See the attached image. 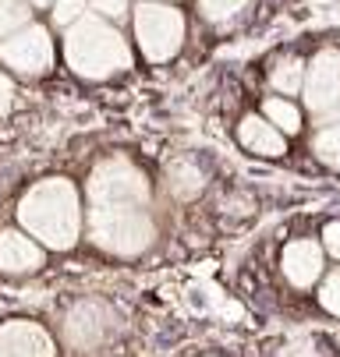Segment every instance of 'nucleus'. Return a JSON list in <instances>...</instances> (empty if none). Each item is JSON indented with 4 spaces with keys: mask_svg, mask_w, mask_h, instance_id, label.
<instances>
[{
    "mask_svg": "<svg viewBox=\"0 0 340 357\" xmlns=\"http://www.w3.org/2000/svg\"><path fill=\"white\" fill-rule=\"evenodd\" d=\"M89 237L110 255L135 259L153 244V213H149V181L128 160H103L85 184Z\"/></svg>",
    "mask_w": 340,
    "mask_h": 357,
    "instance_id": "f257e3e1",
    "label": "nucleus"
},
{
    "mask_svg": "<svg viewBox=\"0 0 340 357\" xmlns=\"http://www.w3.org/2000/svg\"><path fill=\"white\" fill-rule=\"evenodd\" d=\"M18 223L46 248L68 251L82 237V198L68 177H46L18 202Z\"/></svg>",
    "mask_w": 340,
    "mask_h": 357,
    "instance_id": "f03ea898",
    "label": "nucleus"
},
{
    "mask_svg": "<svg viewBox=\"0 0 340 357\" xmlns=\"http://www.w3.org/2000/svg\"><path fill=\"white\" fill-rule=\"evenodd\" d=\"M64 61L75 75L82 78H114L124 75L131 68V46L124 43V36L114 29L110 18H78L75 25H68L64 36Z\"/></svg>",
    "mask_w": 340,
    "mask_h": 357,
    "instance_id": "7ed1b4c3",
    "label": "nucleus"
},
{
    "mask_svg": "<svg viewBox=\"0 0 340 357\" xmlns=\"http://www.w3.org/2000/svg\"><path fill=\"white\" fill-rule=\"evenodd\" d=\"M135 22V43L142 50V57L149 64H167L177 57V50L184 46V15L170 8V0H142L131 8Z\"/></svg>",
    "mask_w": 340,
    "mask_h": 357,
    "instance_id": "20e7f679",
    "label": "nucleus"
},
{
    "mask_svg": "<svg viewBox=\"0 0 340 357\" xmlns=\"http://www.w3.org/2000/svg\"><path fill=\"white\" fill-rule=\"evenodd\" d=\"M0 64L8 71L22 75V78H43L54 68V39L46 25H22L18 32H11L0 43Z\"/></svg>",
    "mask_w": 340,
    "mask_h": 357,
    "instance_id": "39448f33",
    "label": "nucleus"
},
{
    "mask_svg": "<svg viewBox=\"0 0 340 357\" xmlns=\"http://www.w3.org/2000/svg\"><path fill=\"white\" fill-rule=\"evenodd\" d=\"M305 107L323 124L340 114V46H323L309 61L305 75Z\"/></svg>",
    "mask_w": 340,
    "mask_h": 357,
    "instance_id": "423d86ee",
    "label": "nucleus"
},
{
    "mask_svg": "<svg viewBox=\"0 0 340 357\" xmlns=\"http://www.w3.org/2000/svg\"><path fill=\"white\" fill-rule=\"evenodd\" d=\"M114 326H117V315L100 301H82L78 308H71L68 322H64V336L71 347L85 350V347H96L114 336Z\"/></svg>",
    "mask_w": 340,
    "mask_h": 357,
    "instance_id": "0eeeda50",
    "label": "nucleus"
},
{
    "mask_svg": "<svg viewBox=\"0 0 340 357\" xmlns=\"http://www.w3.org/2000/svg\"><path fill=\"white\" fill-rule=\"evenodd\" d=\"M323 259H326V248L302 237V241H290L283 248V259H280V269H283V280L298 290H309L319 276H323Z\"/></svg>",
    "mask_w": 340,
    "mask_h": 357,
    "instance_id": "6e6552de",
    "label": "nucleus"
},
{
    "mask_svg": "<svg viewBox=\"0 0 340 357\" xmlns=\"http://www.w3.org/2000/svg\"><path fill=\"white\" fill-rule=\"evenodd\" d=\"M43 266V244L29 230H0V273L22 276Z\"/></svg>",
    "mask_w": 340,
    "mask_h": 357,
    "instance_id": "1a4fd4ad",
    "label": "nucleus"
},
{
    "mask_svg": "<svg viewBox=\"0 0 340 357\" xmlns=\"http://www.w3.org/2000/svg\"><path fill=\"white\" fill-rule=\"evenodd\" d=\"M237 142L245 152H252V156H266V160H280L287 156V135L269 121V117H241L237 124Z\"/></svg>",
    "mask_w": 340,
    "mask_h": 357,
    "instance_id": "9d476101",
    "label": "nucleus"
},
{
    "mask_svg": "<svg viewBox=\"0 0 340 357\" xmlns=\"http://www.w3.org/2000/svg\"><path fill=\"white\" fill-rule=\"evenodd\" d=\"M0 357H54V340L32 322L0 326Z\"/></svg>",
    "mask_w": 340,
    "mask_h": 357,
    "instance_id": "9b49d317",
    "label": "nucleus"
},
{
    "mask_svg": "<svg viewBox=\"0 0 340 357\" xmlns=\"http://www.w3.org/2000/svg\"><path fill=\"white\" fill-rule=\"evenodd\" d=\"M305 75H309V61H302L298 54H283L269 68V85L276 96H298L305 92Z\"/></svg>",
    "mask_w": 340,
    "mask_h": 357,
    "instance_id": "f8f14e48",
    "label": "nucleus"
},
{
    "mask_svg": "<svg viewBox=\"0 0 340 357\" xmlns=\"http://www.w3.org/2000/svg\"><path fill=\"white\" fill-rule=\"evenodd\" d=\"M263 117H269L287 138H290V135H302V128H305V114H302V107H298V103H290V96H276V92L263 103Z\"/></svg>",
    "mask_w": 340,
    "mask_h": 357,
    "instance_id": "ddd939ff",
    "label": "nucleus"
},
{
    "mask_svg": "<svg viewBox=\"0 0 340 357\" xmlns=\"http://www.w3.org/2000/svg\"><path fill=\"white\" fill-rule=\"evenodd\" d=\"M312 152L323 167L340 174V121H330L312 135Z\"/></svg>",
    "mask_w": 340,
    "mask_h": 357,
    "instance_id": "4468645a",
    "label": "nucleus"
},
{
    "mask_svg": "<svg viewBox=\"0 0 340 357\" xmlns=\"http://www.w3.org/2000/svg\"><path fill=\"white\" fill-rule=\"evenodd\" d=\"M32 18V0H0V43Z\"/></svg>",
    "mask_w": 340,
    "mask_h": 357,
    "instance_id": "2eb2a0df",
    "label": "nucleus"
},
{
    "mask_svg": "<svg viewBox=\"0 0 340 357\" xmlns=\"http://www.w3.org/2000/svg\"><path fill=\"white\" fill-rule=\"evenodd\" d=\"M249 4H252V0H199V11H202L206 22L227 25V22H234V18L245 15Z\"/></svg>",
    "mask_w": 340,
    "mask_h": 357,
    "instance_id": "dca6fc26",
    "label": "nucleus"
},
{
    "mask_svg": "<svg viewBox=\"0 0 340 357\" xmlns=\"http://www.w3.org/2000/svg\"><path fill=\"white\" fill-rule=\"evenodd\" d=\"M167 177H170V188H174L177 198H195L202 191V181H206L199 174V167H191V163H174L167 170Z\"/></svg>",
    "mask_w": 340,
    "mask_h": 357,
    "instance_id": "f3484780",
    "label": "nucleus"
},
{
    "mask_svg": "<svg viewBox=\"0 0 340 357\" xmlns=\"http://www.w3.org/2000/svg\"><path fill=\"white\" fill-rule=\"evenodd\" d=\"M89 0H54V25H75L78 18H85Z\"/></svg>",
    "mask_w": 340,
    "mask_h": 357,
    "instance_id": "a211bd4d",
    "label": "nucleus"
},
{
    "mask_svg": "<svg viewBox=\"0 0 340 357\" xmlns=\"http://www.w3.org/2000/svg\"><path fill=\"white\" fill-rule=\"evenodd\" d=\"M319 304H323L330 315L340 319V273H330V276L323 280V287H319Z\"/></svg>",
    "mask_w": 340,
    "mask_h": 357,
    "instance_id": "6ab92c4d",
    "label": "nucleus"
},
{
    "mask_svg": "<svg viewBox=\"0 0 340 357\" xmlns=\"http://www.w3.org/2000/svg\"><path fill=\"white\" fill-rule=\"evenodd\" d=\"M89 8L100 15V18L117 22V18H124V15L131 11V0H89Z\"/></svg>",
    "mask_w": 340,
    "mask_h": 357,
    "instance_id": "aec40b11",
    "label": "nucleus"
},
{
    "mask_svg": "<svg viewBox=\"0 0 340 357\" xmlns=\"http://www.w3.org/2000/svg\"><path fill=\"white\" fill-rule=\"evenodd\" d=\"M323 248H326V255L340 259V220H333V223L323 227Z\"/></svg>",
    "mask_w": 340,
    "mask_h": 357,
    "instance_id": "412c9836",
    "label": "nucleus"
},
{
    "mask_svg": "<svg viewBox=\"0 0 340 357\" xmlns=\"http://www.w3.org/2000/svg\"><path fill=\"white\" fill-rule=\"evenodd\" d=\"M280 357H319V347L312 340H295L280 350Z\"/></svg>",
    "mask_w": 340,
    "mask_h": 357,
    "instance_id": "4be33fe9",
    "label": "nucleus"
},
{
    "mask_svg": "<svg viewBox=\"0 0 340 357\" xmlns=\"http://www.w3.org/2000/svg\"><path fill=\"white\" fill-rule=\"evenodd\" d=\"M11 103H15V82L0 71V117L11 114Z\"/></svg>",
    "mask_w": 340,
    "mask_h": 357,
    "instance_id": "5701e85b",
    "label": "nucleus"
},
{
    "mask_svg": "<svg viewBox=\"0 0 340 357\" xmlns=\"http://www.w3.org/2000/svg\"><path fill=\"white\" fill-rule=\"evenodd\" d=\"M46 4H54V0H32V8H46Z\"/></svg>",
    "mask_w": 340,
    "mask_h": 357,
    "instance_id": "b1692460",
    "label": "nucleus"
},
{
    "mask_svg": "<svg viewBox=\"0 0 340 357\" xmlns=\"http://www.w3.org/2000/svg\"><path fill=\"white\" fill-rule=\"evenodd\" d=\"M170 4H174V0H170Z\"/></svg>",
    "mask_w": 340,
    "mask_h": 357,
    "instance_id": "393cba45",
    "label": "nucleus"
}]
</instances>
